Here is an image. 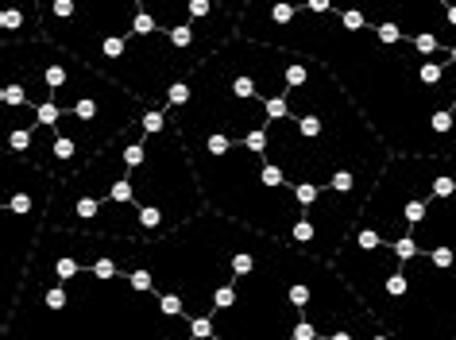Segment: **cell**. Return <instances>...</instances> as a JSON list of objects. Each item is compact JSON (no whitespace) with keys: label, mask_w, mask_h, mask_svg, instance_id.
Masks as SVG:
<instances>
[{"label":"cell","mask_w":456,"mask_h":340,"mask_svg":"<svg viewBox=\"0 0 456 340\" xmlns=\"http://www.w3.org/2000/svg\"><path fill=\"white\" fill-rule=\"evenodd\" d=\"M54 101H59L62 112L59 140H70L86 163L97 158L117 135H124L147 112V101L128 93L124 85H117L112 77L86 62H77L74 77L54 93Z\"/></svg>","instance_id":"3"},{"label":"cell","mask_w":456,"mask_h":340,"mask_svg":"<svg viewBox=\"0 0 456 340\" xmlns=\"http://www.w3.org/2000/svg\"><path fill=\"white\" fill-rule=\"evenodd\" d=\"M333 267L395 340H456V155H391Z\"/></svg>","instance_id":"1"},{"label":"cell","mask_w":456,"mask_h":340,"mask_svg":"<svg viewBox=\"0 0 456 340\" xmlns=\"http://www.w3.org/2000/svg\"><path fill=\"white\" fill-rule=\"evenodd\" d=\"M54 194L89 198L97 206L89 236L112 240H163L205 213V194L178 124L147 132L135 120L74 178L54 182Z\"/></svg>","instance_id":"2"},{"label":"cell","mask_w":456,"mask_h":340,"mask_svg":"<svg viewBox=\"0 0 456 340\" xmlns=\"http://www.w3.org/2000/svg\"><path fill=\"white\" fill-rule=\"evenodd\" d=\"M0 8H24L31 20H39V24H43V16H39V0H0Z\"/></svg>","instance_id":"5"},{"label":"cell","mask_w":456,"mask_h":340,"mask_svg":"<svg viewBox=\"0 0 456 340\" xmlns=\"http://www.w3.org/2000/svg\"><path fill=\"white\" fill-rule=\"evenodd\" d=\"M190 105V77H182V82L170 85V93H167V109H186Z\"/></svg>","instance_id":"4"}]
</instances>
